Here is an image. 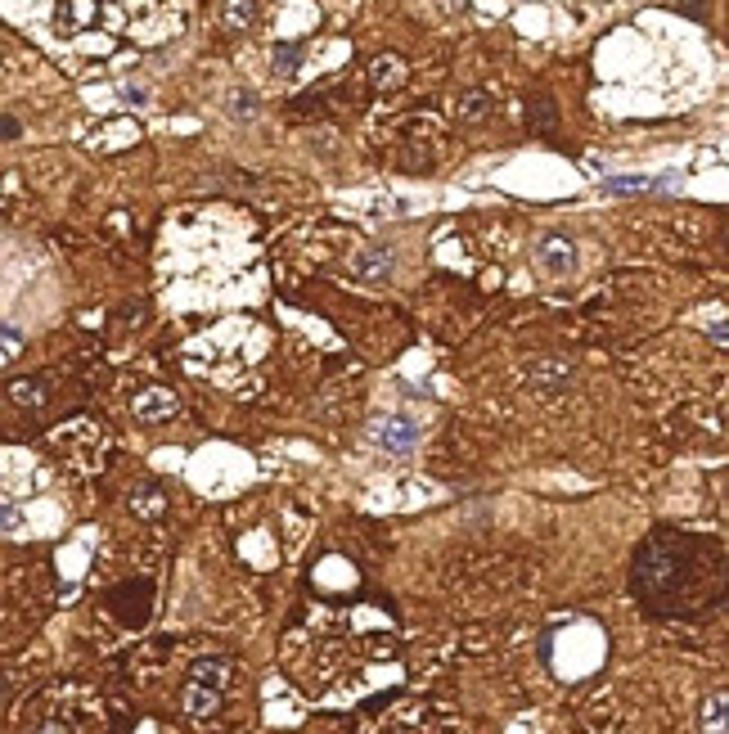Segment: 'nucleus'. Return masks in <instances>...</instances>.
<instances>
[{
	"mask_svg": "<svg viewBox=\"0 0 729 734\" xmlns=\"http://www.w3.org/2000/svg\"><path fill=\"white\" fill-rule=\"evenodd\" d=\"M729 563L720 536H698L684 527H653L630 559V595L648 617L702 622L720 613L729 590Z\"/></svg>",
	"mask_w": 729,
	"mask_h": 734,
	"instance_id": "f257e3e1",
	"label": "nucleus"
},
{
	"mask_svg": "<svg viewBox=\"0 0 729 734\" xmlns=\"http://www.w3.org/2000/svg\"><path fill=\"white\" fill-rule=\"evenodd\" d=\"M108 608H113V617L122 626L140 631V626L149 622V613H153V581L149 577H135V581H122V586H113V590H108Z\"/></svg>",
	"mask_w": 729,
	"mask_h": 734,
	"instance_id": "f03ea898",
	"label": "nucleus"
},
{
	"mask_svg": "<svg viewBox=\"0 0 729 734\" xmlns=\"http://www.w3.org/2000/svg\"><path fill=\"white\" fill-rule=\"evenodd\" d=\"M567 383H572V365H567L563 356H540V361H531L527 388L536 392V397H558Z\"/></svg>",
	"mask_w": 729,
	"mask_h": 734,
	"instance_id": "7ed1b4c3",
	"label": "nucleus"
},
{
	"mask_svg": "<svg viewBox=\"0 0 729 734\" xmlns=\"http://www.w3.org/2000/svg\"><path fill=\"white\" fill-rule=\"evenodd\" d=\"M536 262L545 275H554V280H563V275L576 271V244L567 235H545L536 248Z\"/></svg>",
	"mask_w": 729,
	"mask_h": 734,
	"instance_id": "20e7f679",
	"label": "nucleus"
},
{
	"mask_svg": "<svg viewBox=\"0 0 729 734\" xmlns=\"http://www.w3.org/2000/svg\"><path fill=\"white\" fill-rule=\"evenodd\" d=\"M131 415L140 419V424H162V419L176 415V392L158 388V383H153V388H140L131 397Z\"/></svg>",
	"mask_w": 729,
	"mask_h": 734,
	"instance_id": "39448f33",
	"label": "nucleus"
},
{
	"mask_svg": "<svg viewBox=\"0 0 729 734\" xmlns=\"http://www.w3.org/2000/svg\"><path fill=\"white\" fill-rule=\"evenodd\" d=\"M392 266H396V257H392V248H383V244H369L351 257V275L365 284H387L392 280Z\"/></svg>",
	"mask_w": 729,
	"mask_h": 734,
	"instance_id": "423d86ee",
	"label": "nucleus"
},
{
	"mask_svg": "<svg viewBox=\"0 0 729 734\" xmlns=\"http://www.w3.org/2000/svg\"><path fill=\"white\" fill-rule=\"evenodd\" d=\"M189 680H198V685H207V689H221V694H230V685L239 680V667H234V658L207 653V658H198L194 667H189Z\"/></svg>",
	"mask_w": 729,
	"mask_h": 734,
	"instance_id": "0eeeda50",
	"label": "nucleus"
},
{
	"mask_svg": "<svg viewBox=\"0 0 729 734\" xmlns=\"http://www.w3.org/2000/svg\"><path fill=\"white\" fill-rule=\"evenodd\" d=\"M378 446L383 451H392V455H405V451H414L419 446V424H414L410 415H387L383 424H378Z\"/></svg>",
	"mask_w": 729,
	"mask_h": 734,
	"instance_id": "6e6552de",
	"label": "nucleus"
},
{
	"mask_svg": "<svg viewBox=\"0 0 729 734\" xmlns=\"http://www.w3.org/2000/svg\"><path fill=\"white\" fill-rule=\"evenodd\" d=\"M405 82H410V64H405L401 55L383 50V55L369 59V86H374V91H401Z\"/></svg>",
	"mask_w": 729,
	"mask_h": 734,
	"instance_id": "1a4fd4ad",
	"label": "nucleus"
},
{
	"mask_svg": "<svg viewBox=\"0 0 729 734\" xmlns=\"http://www.w3.org/2000/svg\"><path fill=\"white\" fill-rule=\"evenodd\" d=\"M180 703H185V716H194V721H207V716L221 712L225 694H221V689L198 685V680H185V694H180Z\"/></svg>",
	"mask_w": 729,
	"mask_h": 734,
	"instance_id": "9d476101",
	"label": "nucleus"
},
{
	"mask_svg": "<svg viewBox=\"0 0 729 734\" xmlns=\"http://www.w3.org/2000/svg\"><path fill=\"white\" fill-rule=\"evenodd\" d=\"M45 397H50V374H32V379H14V383H9V401L23 406V410L45 406Z\"/></svg>",
	"mask_w": 729,
	"mask_h": 734,
	"instance_id": "9b49d317",
	"label": "nucleus"
},
{
	"mask_svg": "<svg viewBox=\"0 0 729 734\" xmlns=\"http://www.w3.org/2000/svg\"><path fill=\"white\" fill-rule=\"evenodd\" d=\"M221 28L243 37V32L257 28V0H225L221 5Z\"/></svg>",
	"mask_w": 729,
	"mask_h": 734,
	"instance_id": "f8f14e48",
	"label": "nucleus"
},
{
	"mask_svg": "<svg viewBox=\"0 0 729 734\" xmlns=\"http://www.w3.org/2000/svg\"><path fill=\"white\" fill-rule=\"evenodd\" d=\"M131 509H135L140 518L167 514V487H162V482H140V487L131 491Z\"/></svg>",
	"mask_w": 729,
	"mask_h": 734,
	"instance_id": "ddd939ff",
	"label": "nucleus"
},
{
	"mask_svg": "<svg viewBox=\"0 0 729 734\" xmlns=\"http://www.w3.org/2000/svg\"><path fill=\"white\" fill-rule=\"evenodd\" d=\"M491 109H495V100H491V91H464L455 100V122H486L491 118Z\"/></svg>",
	"mask_w": 729,
	"mask_h": 734,
	"instance_id": "4468645a",
	"label": "nucleus"
},
{
	"mask_svg": "<svg viewBox=\"0 0 729 734\" xmlns=\"http://www.w3.org/2000/svg\"><path fill=\"white\" fill-rule=\"evenodd\" d=\"M99 19V0H63L59 5V28L68 32H81Z\"/></svg>",
	"mask_w": 729,
	"mask_h": 734,
	"instance_id": "2eb2a0df",
	"label": "nucleus"
},
{
	"mask_svg": "<svg viewBox=\"0 0 729 734\" xmlns=\"http://www.w3.org/2000/svg\"><path fill=\"white\" fill-rule=\"evenodd\" d=\"M554 100H549V95H531V104H527V127L536 131V136H554Z\"/></svg>",
	"mask_w": 729,
	"mask_h": 734,
	"instance_id": "dca6fc26",
	"label": "nucleus"
},
{
	"mask_svg": "<svg viewBox=\"0 0 729 734\" xmlns=\"http://www.w3.org/2000/svg\"><path fill=\"white\" fill-rule=\"evenodd\" d=\"M302 55H306V41H279L270 64H275V77H293L302 68Z\"/></svg>",
	"mask_w": 729,
	"mask_h": 734,
	"instance_id": "f3484780",
	"label": "nucleus"
},
{
	"mask_svg": "<svg viewBox=\"0 0 729 734\" xmlns=\"http://www.w3.org/2000/svg\"><path fill=\"white\" fill-rule=\"evenodd\" d=\"M725 712H729V694H725V689H716V694H711L707 703H702L698 725H702V730H711V734H720V730L729 725V716H725Z\"/></svg>",
	"mask_w": 729,
	"mask_h": 734,
	"instance_id": "a211bd4d",
	"label": "nucleus"
},
{
	"mask_svg": "<svg viewBox=\"0 0 729 734\" xmlns=\"http://www.w3.org/2000/svg\"><path fill=\"white\" fill-rule=\"evenodd\" d=\"M230 113L239 122H252L261 113V104H257V91H248V86H243V91H230Z\"/></svg>",
	"mask_w": 729,
	"mask_h": 734,
	"instance_id": "6ab92c4d",
	"label": "nucleus"
},
{
	"mask_svg": "<svg viewBox=\"0 0 729 734\" xmlns=\"http://www.w3.org/2000/svg\"><path fill=\"white\" fill-rule=\"evenodd\" d=\"M603 190L608 194H648V176H608Z\"/></svg>",
	"mask_w": 729,
	"mask_h": 734,
	"instance_id": "aec40b11",
	"label": "nucleus"
},
{
	"mask_svg": "<svg viewBox=\"0 0 729 734\" xmlns=\"http://www.w3.org/2000/svg\"><path fill=\"white\" fill-rule=\"evenodd\" d=\"M18 527H23V514L9 500H0V532H18Z\"/></svg>",
	"mask_w": 729,
	"mask_h": 734,
	"instance_id": "412c9836",
	"label": "nucleus"
},
{
	"mask_svg": "<svg viewBox=\"0 0 729 734\" xmlns=\"http://www.w3.org/2000/svg\"><path fill=\"white\" fill-rule=\"evenodd\" d=\"M725 338H729L725 320H716V325H711V343H716V347H725Z\"/></svg>",
	"mask_w": 729,
	"mask_h": 734,
	"instance_id": "4be33fe9",
	"label": "nucleus"
},
{
	"mask_svg": "<svg viewBox=\"0 0 729 734\" xmlns=\"http://www.w3.org/2000/svg\"><path fill=\"white\" fill-rule=\"evenodd\" d=\"M680 10L693 14V19H702V0H680Z\"/></svg>",
	"mask_w": 729,
	"mask_h": 734,
	"instance_id": "5701e85b",
	"label": "nucleus"
},
{
	"mask_svg": "<svg viewBox=\"0 0 729 734\" xmlns=\"http://www.w3.org/2000/svg\"><path fill=\"white\" fill-rule=\"evenodd\" d=\"M0 136H18V122L14 118H0Z\"/></svg>",
	"mask_w": 729,
	"mask_h": 734,
	"instance_id": "b1692460",
	"label": "nucleus"
}]
</instances>
